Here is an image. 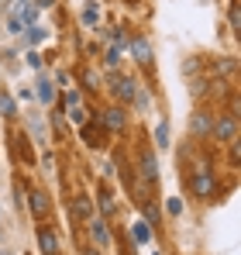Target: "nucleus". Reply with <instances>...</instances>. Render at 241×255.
<instances>
[{
    "instance_id": "f257e3e1",
    "label": "nucleus",
    "mask_w": 241,
    "mask_h": 255,
    "mask_svg": "<svg viewBox=\"0 0 241 255\" xmlns=\"http://www.w3.org/2000/svg\"><path fill=\"white\" fill-rule=\"evenodd\" d=\"M7 7H10V21H7V31L10 35H21L38 17V3H31V0H10Z\"/></svg>"
},
{
    "instance_id": "f03ea898",
    "label": "nucleus",
    "mask_w": 241,
    "mask_h": 255,
    "mask_svg": "<svg viewBox=\"0 0 241 255\" xmlns=\"http://www.w3.org/2000/svg\"><path fill=\"white\" fill-rule=\"evenodd\" d=\"M210 134L217 138V141H235L238 138V118L235 114H224V118H214V125H210Z\"/></svg>"
},
{
    "instance_id": "7ed1b4c3",
    "label": "nucleus",
    "mask_w": 241,
    "mask_h": 255,
    "mask_svg": "<svg viewBox=\"0 0 241 255\" xmlns=\"http://www.w3.org/2000/svg\"><path fill=\"white\" fill-rule=\"evenodd\" d=\"M214 190H217V183H214V176L207 169V162H200V166H197V176H193V193H197L200 200H210Z\"/></svg>"
},
{
    "instance_id": "20e7f679",
    "label": "nucleus",
    "mask_w": 241,
    "mask_h": 255,
    "mask_svg": "<svg viewBox=\"0 0 241 255\" xmlns=\"http://www.w3.org/2000/svg\"><path fill=\"white\" fill-rule=\"evenodd\" d=\"M111 90L118 93L120 104H134L138 100V83L131 76H111Z\"/></svg>"
},
{
    "instance_id": "39448f33",
    "label": "nucleus",
    "mask_w": 241,
    "mask_h": 255,
    "mask_svg": "<svg viewBox=\"0 0 241 255\" xmlns=\"http://www.w3.org/2000/svg\"><path fill=\"white\" fill-rule=\"evenodd\" d=\"M127 48H131V55H134L138 66H152V45L145 42V38H131Z\"/></svg>"
},
{
    "instance_id": "423d86ee",
    "label": "nucleus",
    "mask_w": 241,
    "mask_h": 255,
    "mask_svg": "<svg viewBox=\"0 0 241 255\" xmlns=\"http://www.w3.org/2000/svg\"><path fill=\"white\" fill-rule=\"evenodd\" d=\"M141 176L148 179V183H155L159 179V162H155V152H148V148H141Z\"/></svg>"
},
{
    "instance_id": "0eeeda50",
    "label": "nucleus",
    "mask_w": 241,
    "mask_h": 255,
    "mask_svg": "<svg viewBox=\"0 0 241 255\" xmlns=\"http://www.w3.org/2000/svg\"><path fill=\"white\" fill-rule=\"evenodd\" d=\"M100 128L120 131V128H124V111H120V107H111V111H104V114H100Z\"/></svg>"
},
{
    "instance_id": "6e6552de",
    "label": "nucleus",
    "mask_w": 241,
    "mask_h": 255,
    "mask_svg": "<svg viewBox=\"0 0 241 255\" xmlns=\"http://www.w3.org/2000/svg\"><path fill=\"white\" fill-rule=\"evenodd\" d=\"M210 125H214V121H210V114H207V111H197V114H193V121H190V128H193V134H197V138H210Z\"/></svg>"
},
{
    "instance_id": "1a4fd4ad",
    "label": "nucleus",
    "mask_w": 241,
    "mask_h": 255,
    "mask_svg": "<svg viewBox=\"0 0 241 255\" xmlns=\"http://www.w3.org/2000/svg\"><path fill=\"white\" fill-rule=\"evenodd\" d=\"M38 245H41V255H59V238H55V231H48V228L38 231Z\"/></svg>"
},
{
    "instance_id": "9d476101",
    "label": "nucleus",
    "mask_w": 241,
    "mask_h": 255,
    "mask_svg": "<svg viewBox=\"0 0 241 255\" xmlns=\"http://www.w3.org/2000/svg\"><path fill=\"white\" fill-rule=\"evenodd\" d=\"M83 141H86V145H90V148H100V145H104V128L100 125H83Z\"/></svg>"
},
{
    "instance_id": "9b49d317",
    "label": "nucleus",
    "mask_w": 241,
    "mask_h": 255,
    "mask_svg": "<svg viewBox=\"0 0 241 255\" xmlns=\"http://www.w3.org/2000/svg\"><path fill=\"white\" fill-rule=\"evenodd\" d=\"M28 200H31L35 217H45V214H48V193H45V190H31V193H28Z\"/></svg>"
},
{
    "instance_id": "f8f14e48",
    "label": "nucleus",
    "mask_w": 241,
    "mask_h": 255,
    "mask_svg": "<svg viewBox=\"0 0 241 255\" xmlns=\"http://www.w3.org/2000/svg\"><path fill=\"white\" fill-rule=\"evenodd\" d=\"M66 107H69V118H73L76 125H83V121H86V111H83V100L76 97V93H66Z\"/></svg>"
},
{
    "instance_id": "ddd939ff",
    "label": "nucleus",
    "mask_w": 241,
    "mask_h": 255,
    "mask_svg": "<svg viewBox=\"0 0 241 255\" xmlns=\"http://www.w3.org/2000/svg\"><path fill=\"white\" fill-rule=\"evenodd\" d=\"M90 231H93V242H97V245H107V242H111V228H107L104 221L90 217Z\"/></svg>"
},
{
    "instance_id": "4468645a",
    "label": "nucleus",
    "mask_w": 241,
    "mask_h": 255,
    "mask_svg": "<svg viewBox=\"0 0 241 255\" xmlns=\"http://www.w3.org/2000/svg\"><path fill=\"white\" fill-rule=\"evenodd\" d=\"M97 204H100L104 214H111L114 211V190H111V186H100V190H97Z\"/></svg>"
},
{
    "instance_id": "2eb2a0df",
    "label": "nucleus",
    "mask_w": 241,
    "mask_h": 255,
    "mask_svg": "<svg viewBox=\"0 0 241 255\" xmlns=\"http://www.w3.org/2000/svg\"><path fill=\"white\" fill-rule=\"evenodd\" d=\"M73 214L83 217V221H90V217H93V204H90V197H76V200H73Z\"/></svg>"
},
{
    "instance_id": "dca6fc26",
    "label": "nucleus",
    "mask_w": 241,
    "mask_h": 255,
    "mask_svg": "<svg viewBox=\"0 0 241 255\" xmlns=\"http://www.w3.org/2000/svg\"><path fill=\"white\" fill-rule=\"evenodd\" d=\"M131 238H134L138 245H145V242L152 238V231H148V224H141V221H134V228H131Z\"/></svg>"
},
{
    "instance_id": "f3484780",
    "label": "nucleus",
    "mask_w": 241,
    "mask_h": 255,
    "mask_svg": "<svg viewBox=\"0 0 241 255\" xmlns=\"http://www.w3.org/2000/svg\"><path fill=\"white\" fill-rule=\"evenodd\" d=\"M155 145H162V148H169V125L162 121L159 128H155Z\"/></svg>"
},
{
    "instance_id": "a211bd4d",
    "label": "nucleus",
    "mask_w": 241,
    "mask_h": 255,
    "mask_svg": "<svg viewBox=\"0 0 241 255\" xmlns=\"http://www.w3.org/2000/svg\"><path fill=\"white\" fill-rule=\"evenodd\" d=\"M38 100L41 104H52V86H48V80H38Z\"/></svg>"
},
{
    "instance_id": "6ab92c4d",
    "label": "nucleus",
    "mask_w": 241,
    "mask_h": 255,
    "mask_svg": "<svg viewBox=\"0 0 241 255\" xmlns=\"http://www.w3.org/2000/svg\"><path fill=\"white\" fill-rule=\"evenodd\" d=\"M228 17H231V28L238 31V28H241V10H238V3H231V10H228Z\"/></svg>"
},
{
    "instance_id": "aec40b11",
    "label": "nucleus",
    "mask_w": 241,
    "mask_h": 255,
    "mask_svg": "<svg viewBox=\"0 0 241 255\" xmlns=\"http://www.w3.org/2000/svg\"><path fill=\"white\" fill-rule=\"evenodd\" d=\"M83 24H90V28L97 24V7H93V3H90V7L83 10Z\"/></svg>"
},
{
    "instance_id": "412c9836",
    "label": "nucleus",
    "mask_w": 241,
    "mask_h": 255,
    "mask_svg": "<svg viewBox=\"0 0 241 255\" xmlns=\"http://www.w3.org/2000/svg\"><path fill=\"white\" fill-rule=\"evenodd\" d=\"M241 162V145H238V138L231 141V166H238Z\"/></svg>"
},
{
    "instance_id": "4be33fe9",
    "label": "nucleus",
    "mask_w": 241,
    "mask_h": 255,
    "mask_svg": "<svg viewBox=\"0 0 241 255\" xmlns=\"http://www.w3.org/2000/svg\"><path fill=\"white\" fill-rule=\"evenodd\" d=\"M0 107H3L0 114H14V104H10V97H0Z\"/></svg>"
},
{
    "instance_id": "5701e85b",
    "label": "nucleus",
    "mask_w": 241,
    "mask_h": 255,
    "mask_svg": "<svg viewBox=\"0 0 241 255\" xmlns=\"http://www.w3.org/2000/svg\"><path fill=\"white\" fill-rule=\"evenodd\" d=\"M86 86H90V90H97V86H100V80H97V73H86Z\"/></svg>"
},
{
    "instance_id": "b1692460",
    "label": "nucleus",
    "mask_w": 241,
    "mask_h": 255,
    "mask_svg": "<svg viewBox=\"0 0 241 255\" xmlns=\"http://www.w3.org/2000/svg\"><path fill=\"white\" fill-rule=\"evenodd\" d=\"M83 255H100V252H97V249H86V252H83Z\"/></svg>"
},
{
    "instance_id": "393cba45",
    "label": "nucleus",
    "mask_w": 241,
    "mask_h": 255,
    "mask_svg": "<svg viewBox=\"0 0 241 255\" xmlns=\"http://www.w3.org/2000/svg\"><path fill=\"white\" fill-rule=\"evenodd\" d=\"M3 7H7V0H0V10H3Z\"/></svg>"
},
{
    "instance_id": "a878e982",
    "label": "nucleus",
    "mask_w": 241,
    "mask_h": 255,
    "mask_svg": "<svg viewBox=\"0 0 241 255\" xmlns=\"http://www.w3.org/2000/svg\"><path fill=\"white\" fill-rule=\"evenodd\" d=\"M0 255H10V252H7V249H0Z\"/></svg>"
},
{
    "instance_id": "bb28decb",
    "label": "nucleus",
    "mask_w": 241,
    "mask_h": 255,
    "mask_svg": "<svg viewBox=\"0 0 241 255\" xmlns=\"http://www.w3.org/2000/svg\"><path fill=\"white\" fill-rule=\"evenodd\" d=\"M0 31H3V24H0Z\"/></svg>"
}]
</instances>
